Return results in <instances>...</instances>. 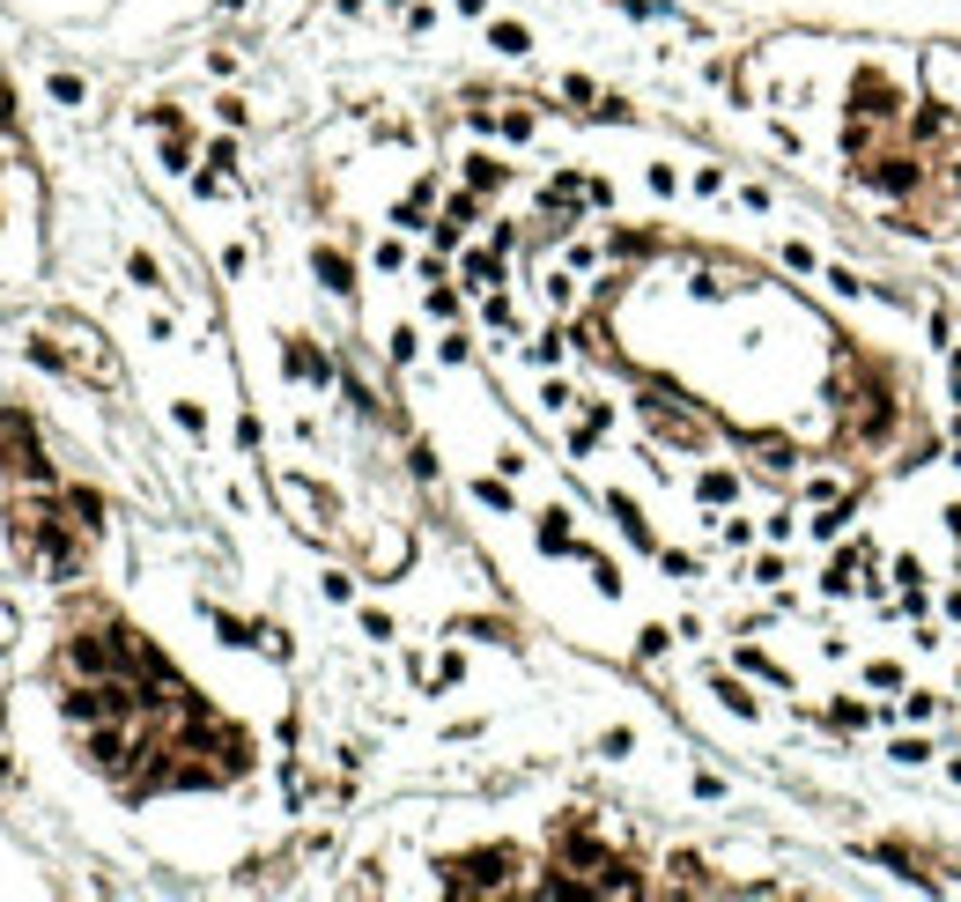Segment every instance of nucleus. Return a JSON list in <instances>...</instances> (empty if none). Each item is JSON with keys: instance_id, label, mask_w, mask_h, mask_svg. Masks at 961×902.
Here are the masks:
<instances>
[]
</instances>
